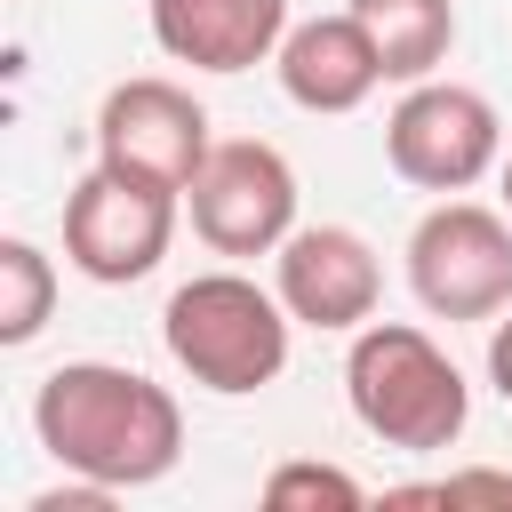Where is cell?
I'll return each instance as SVG.
<instances>
[{
    "mask_svg": "<svg viewBox=\"0 0 512 512\" xmlns=\"http://www.w3.org/2000/svg\"><path fill=\"white\" fill-rule=\"evenodd\" d=\"M352 16L368 24L384 80H432L456 48V0H352Z\"/></svg>",
    "mask_w": 512,
    "mask_h": 512,
    "instance_id": "cell-12",
    "label": "cell"
},
{
    "mask_svg": "<svg viewBox=\"0 0 512 512\" xmlns=\"http://www.w3.org/2000/svg\"><path fill=\"white\" fill-rule=\"evenodd\" d=\"M504 208H512V160H504Z\"/></svg>",
    "mask_w": 512,
    "mask_h": 512,
    "instance_id": "cell-18",
    "label": "cell"
},
{
    "mask_svg": "<svg viewBox=\"0 0 512 512\" xmlns=\"http://www.w3.org/2000/svg\"><path fill=\"white\" fill-rule=\"evenodd\" d=\"M408 288L432 320H496L512 304V224L480 200H440L408 232Z\"/></svg>",
    "mask_w": 512,
    "mask_h": 512,
    "instance_id": "cell-4",
    "label": "cell"
},
{
    "mask_svg": "<svg viewBox=\"0 0 512 512\" xmlns=\"http://www.w3.org/2000/svg\"><path fill=\"white\" fill-rule=\"evenodd\" d=\"M40 448L96 488H152L184 456V408L168 384L112 368V360H64L32 392Z\"/></svg>",
    "mask_w": 512,
    "mask_h": 512,
    "instance_id": "cell-1",
    "label": "cell"
},
{
    "mask_svg": "<svg viewBox=\"0 0 512 512\" xmlns=\"http://www.w3.org/2000/svg\"><path fill=\"white\" fill-rule=\"evenodd\" d=\"M152 40L192 72H248L280 56L288 0H152Z\"/></svg>",
    "mask_w": 512,
    "mask_h": 512,
    "instance_id": "cell-11",
    "label": "cell"
},
{
    "mask_svg": "<svg viewBox=\"0 0 512 512\" xmlns=\"http://www.w3.org/2000/svg\"><path fill=\"white\" fill-rule=\"evenodd\" d=\"M112 488H96V480H80V488H48V496H32V512H96Z\"/></svg>",
    "mask_w": 512,
    "mask_h": 512,
    "instance_id": "cell-17",
    "label": "cell"
},
{
    "mask_svg": "<svg viewBox=\"0 0 512 512\" xmlns=\"http://www.w3.org/2000/svg\"><path fill=\"white\" fill-rule=\"evenodd\" d=\"M488 384L504 392V408H512V304L496 312V328H488Z\"/></svg>",
    "mask_w": 512,
    "mask_h": 512,
    "instance_id": "cell-16",
    "label": "cell"
},
{
    "mask_svg": "<svg viewBox=\"0 0 512 512\" xmlns=\"http://www.w3.org/2000/svg\"><path fill=\"white\" fill-rule=\"evenodd\" d=\"M208 152H216L208 112H200V96L176 88V80H152V72H144V80H120V88L96 104V160L120 168V176H144V184L184 192Z\"/></svg>",
    "mask_w": 512,
    "mask_h": 512,
    "instance_id": "cell-8",
    "label": "cell"
},
{
    "mask_svg": "<svg viewBox=\"0 0 512 512\" xmlns=\"http://www.w3.org/2000/svg\"><path fill=\"white\" fill-rule=\"evenodd\" d=\"M264 504L272 512H360L368 504V488L352 480V472H336V464H312V456H296V464H272V480H264Z\"/></svg>",
    "mask_w": 512,
    "mask_h": 512,
    "instance_id": "cell-14",
    "label": "cell"
},
{
    "mask_svg": "<svg viewBox=\"0 0 512 512\" xmlns=\"http://www.w3.org/2000/svg\"><path fill=\"white\" fill-rule=\"evenodd\" d=\"M176 240V192L168 184H144V176H120V168H88L64 200V256L104 280V288H128L144 280Z\"/></svg>",
    "mask_w": 512,
    "mask_h": 512,
    "instance_id": "cell-7",
    "label": "cell"
},
{
    "mask_svg": "<svg viewBox=\"0 0 512 512\" xmlns=\"http://www.w3.org/2000/svg\"><path fill=\"white\" fill-rule=\"evenodd\" d=\"M56 312V264L32 240H0V344H32Z\"/></svg>",
    "mask_w": 512,
    "mask_h": 512,
    "instance_id": "cell-13",
    "label": "cell"
},
{
    "mask_svg": "<svg viewBox=\"0 0 512 512\" xmlns=\"http://www.w3.org/2000/svg\"><path fill=\"white\" fill-rule=\"evenodd\" d=\"M272 288H280V304L304 320V328H328V336H344V328H368L376 320V296H384V264H376V248L352 232V224H296L280 248H272Z\"/></svg>",
    "mask_w": 512,
    "mask_h": 512,
    "instance_id": "cell-9",
    "label": "cell"
},
{
    "mask_svg": "<svg viewBox=\"0 0 512 512\" xmlns=\"http://www.w3.org/2000/svg\"><path fill=\"white\" fill-rule=\"evenodd\" d=\"M344 400H352V416H360L368 440L408 448V456L448 448V440L464 432V416H472L464 368H456L416 320H368V328H352Z\"/></svg>",
    "mask_w": 512,
    "mask_h": 512,
    "instance_id": "cell-2",
    "label": "cell"
},
{
    "mask_svg": "<svg viewBox=\"0 0 512 512\" xmlns=\"http://www.w3.org/2000/svg\"><path fill=\"white\" fill-rule=\"evenodd\" d=\"M496 152H504V120L464 80H416L384 120V160L416 192H464L496 168Z\"/></svg>",
    "mask_w": 512,
    "mask_h": 512,
    "instance_id": "cell-5",
    "label": "cell"
},
{
    "mask_svg": "<svg viewBox=\"0 0 512 512\" xmlns=\"http://www.w3.org/2000/svg\"><path fill=\"white\" fill-rule=\"evenodd\" d=\"M392 504H504L512 512V472H448L432 488H392Z\"/></svg>",
    "mask_w": 512,
    "mask_h": 512,
    "instance_id": "cell-15",
    "label": "cell"
},
{
    "mask_svg": "<svg viewBox=\"0 0 512 512\" xmlns=\"http://www.w3.org/2000/svg\"><path fill=\"white\" fill-rule=\"evenodd\" d=\"M184 200H192V232L216 256H272L296 232V168L264 136H224L184 184Z\"/></svg>",
    "mask_w": 512,
    "mask_h": 512,
    "instance_id": "cell-6",
    "label": "cell"
},
{
    "mask_svg": "<svg viewBox=\"0 0 512 512\" xmlns=\"http://www.w3.org/2000/svg\"><path fill=\"white\" fill-rule=\"evenodd\" d=\"M272 64H280V88H288L296 112H360L384 88V56H376V40H368V24L352 8L288 24Z\"/></svg>",
    "mask_w": 512,
    "mask_h": 512,
    "instance_id": "cell-10",
    "label": "cell"
},
{
    "mask_svg": "<svg viewBox=\"0 0 512 512\" xmlns=\"http://www.w3.org/2000/svg\"><path fill=\"white\" fill-rule=\"evenodd\" d=\"M288 328L296 312L280 304V288H256L248 272H192L160 312L168 360L224 400L264 392L288 368Z\"/></svg>",
    "mask_w": 512,
    "mask_h": 512,
    "instance_id": "cell-3",
    "label": "cell"
}]
</instances>
